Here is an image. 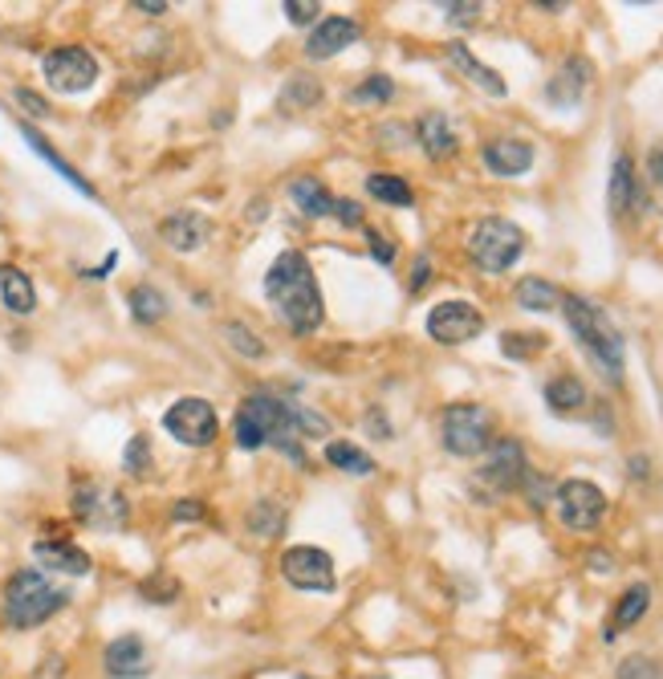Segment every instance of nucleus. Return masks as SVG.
<instances>
[{
    "label": "nucleus",
    "mask_w": 663,
    "mask_h": 679,
    "mask_svg": "<svg viewBox=\"0 0 663 679\" xmlns=\"http://www.w3.org/2000/svg\"><path fill=\"white\" fill-rule=\"evenodd\" d=\"M265 297L274 302L277 318L286 321L298 338H310V333L322 326V318H326L314 269H310L305 253H298V248L281 253V257L269 265V273H265Z\"/></svg>",
    "instance_id": "1"
},
{
    "label": "nucleus",
    "mask_w": 663,
    "mask_h": 679,
    "mask_svg": "<svg viewBox=\"0 0 663 679\" xmlns=\"http://www.w3.org/2000/svg\"><path fill=\"white\" fill-rule=\"evenodd\" d=\"M232 432H236V444H241L245 452H257V448H265V444H277V448L286 452L298 468L305 464L302 448L293 444V403H289V399H277V395H269V390L248 395L245 403H241V411H236Z\"/></svg>",
    "instance_id": "2"
},
{
    "label": "nucleus",
    "mask_w": 663,
    "mask_h": 679,
    "mask_svg": "<svg viewBox=\"0 0 663 679\" xmlns=\"http://www.w3.org/2000/svg\"><path fill=\"white\" fill-rule=\"evenodd\" d=\"M566 321L574 330L578 347L591 354V362L598 366V375L606 383H623V333L615 330V321L603 314V305H594L591 297H562Z\"/></svg>",
    "instance_id": "3"
},
{
    "label": "nucleus",
    "mask_w": 663,
    "mask_h": 679,
    "mask_svg": "<svg viewBox=\"0 0 663 679\" xmlns=\"http://www.w3.org/2000/svg\"><path fill=\"white\" fill-rule=\"evenodd\" d=\"M66 602H70V590L54 586L42 570H16L4 586V622L13 631H33L54 619L58 610H66Z\"/></svg>",
    "instance_id": "4"
},
{
    "label": "nucleus",
    "mask_w": 663,
    "mask_h": 679,
    "mask_svg": "<svg viewBox=\"0 0 663 679\" xmlns=\"http://www.w3.org/2000/svg\"><path fill=\"white\" fill-rule=\"evenodd\" d=\"M468 253H473L476 269H485V273H505V269L517 265L521 253H525V232H521L513 220L489 216L473 229Z\"/></svg>",
    "instance_id": "5"
},
{
    "label": "nucleus",
    "mask_w": 663,
    "mask_h": 679,
    "mask_svg": "<svg viewBox=\"0 0 663 679\" xmlns=\"http://www.w3.org/2000/svg\"><path fill=\"white\" fill-rule=\"evenodd\" d=\"M440 440L452 456H480L492 448V411L480 403H452L440 420Z\"/></svg>",
    "instance_id": "6"
},
{
    "label": "nucleus",
    "mask_w": 663,
    "mask_h": 679,
    "mask_svg": "<svg viewBox=\"0 0 663 679\" xmlns=\"http://www.w3.org/2000/svg\"><path fill=\"white\" fill-rule=\"evenodd\" d=\"M42 73L49 90H58V94H82L98 82V61L90 49L82 45H58V49H49L42 61Z\"/></svg>",
    "instance_id": "7"
},
{
    "label": "nucleus",
    "mask_w": 663,
    "mask_h": 679,
    "mask_svg": "<svg viewBox=\"0 0 663 679\" xmlns=\"http://www.w3.org/2000/svg\"><path fill=\"white\" fill-rule=\"evenodd\" d=\"M163 428H167L179 444H188V448H208L220 435V415L208 399L188 395V399H179V403H172L163 411Z\"/></svg>",
    "instance_id": "8"
},
{
    "label": "nucleus",
    "mask_w": 663,
    "mask_h": 679,
    "mask_svg": "<svg viewBox=\"0 0 663 679\" xmlns=\"http://www.w3.org/2000/svg\"><path fill=\"white\" fill-rule=\"evenodd\" d=\"M558 513H562L566 529H578V534H591L598 529V520L606 517V496L598 484L591 480H566L558 484Z\"/></svg>",
    "instance_id": "9"
},
{
    "label": "nucleus",
    "mask_w": 663,
    "mask_h": 679,
    "mask_svg": "<svg viewBox=\"0 0 663 679\" xmlns=\"http://www.w3.org/2000/svg\"><path fill=\"white\" fill-rule=\"evenodd\" d=\"M281 574L298 590H314V594L334 590V558L326 550H317V546H293V550L281 553Z\"/></svg>",
    "instance_id": "10"
},
{
    "label": "nucleus",
    "mask_w": 663,
    "mask_h": 679,
    "mask_svg": "<svg viewBox=\"0 0 663 679\" xmlns=\"http://www.w3.org/2000/svg\"><path fill=\"white\" fill-rule=\"evenodd\" d=\"M480 330H485V314L473 302H440L428 314V333L440 347H464L480 338Z\"/></svg>",
    "instance_id": "11"
},
{
    "label": "nucleus",
    "mask_w": 663,
    "mask_h": 679,
    "mask_svg": "<svg viewBox=\"0 0 663 679\" xmlns=\"http://www.w3.org/2000/svg\"><path fill=\"white\" fill-rule=\"evenodd\" d=\"M73 513L94 529H123L127 525V496L102 484H78L73 489Z\"/></svg>",
    "instance_id": "12"
},
{
    "label": "nucleus",
    "mask_w": 663,
    "mask_h": 679,
    "mask_svg": "<svg viewBox=\"0 0 663 679\" xmlns=\"http://www.w3.org/2000/svg\"><path fill=\"white\" fill-rule=\"evenodd\" d=\"M525 452H521L517 440H509V435H501V440H492L489 456H485V468H480V484H489L492 492H509L517 489V484H525Z\"/></svg>",
    "instance_id": "13"
},
{
    "label": "nucleus",
    "mask_w": 663,
    "mask_h": 679,
    "mask_svg": "<svg viewBox=\"0 0 663 679\" xmlns=\"http://www.w3.org/2000/svg\"><path fill=\"white\" fill-rule=\"evenodd\" d=\"M102 664L115 679H139L151 671V655H147V643L139 635H118L106 643Z\"/></svg>",
    "instance_id": "14"
},
{
    "label": "nucleus",
    "mask_w": 663,
    "mask_h": 679,
    "mask_svg": "<svg viewBox=\"0 0 663 679\" xmlns=\"http://www.w3.org/2000/svg\"><path fill=\"white\" fill-rule=\"evenodd\" d=\"M359 21H350V16H326L314 33H310V42H305V54L314 61H326L334 54H342L350 45L359 42Z\"/></svg>",
    "instance_id": "15"
},
{
    "label": "nucleus",
    "mask_w": 663,
    "mask_h": 679,
    "mask_svg": "<svg viewBox=\"0 0 663 679\" xmlns=\"http://www.w3.org/2000/svg\"><path fill=\"white\" fill-rule=\"evenodd\" d=\"M159 236H163V245L175 248V253H196V248L208 245V236H212V224L208 216L200 212H175L159 224Z\"/></svg>",
    "instance_id": "16"
},
{
    "label": "nucleus",
    "mask_w": 663,
    "mask_h": 679,
    "mask_svg": "<svg viewBox=\"0 0 663 679\" xmlns=\"http://www.w3.org/2000/svg\"><path fill=\"white\" fill-rule=\"evenodd\" d=\"M606 203H610V212L615 216H627V212H643V188H639V179H635V167H631V155H619L615 167H610V191H606Z\"/></svg>",
    "instance_id": "17"
},
{
    "label": "nucleus",
    "mask_w": 663,
    "mask_h": 679,
    "mask_svg": "<svg viewBox=\"0 0 663 679\" xmlns=\"http://www.w3.org/2000/svg\"><path fill=\"white\" fill-rule=\"evenodd\" d=\"M485 167L501 179H513V175H525L534 167V147L525 139H492L485 147Z\"/></svg>",
    "instance_id": "18"
},
{
    "label": "nucleus",
    "mask_w": 663,
    "mask_h": 679,
    "mask_svg": "<svg viewBox=\"0 0 663 679\" xmlns=\"http://www.w3.org/2000/svg\"><path fill=\"white\" fill-rule=\"evenodd\" d=\"M33 558L45 565V570H58V574H73V578H86L90 574V553L70 546V541H37L33 546Z\"/></svg>",
    "instance_id": "19"
},
{
    "label": "nucleus",
    "mask_w": 663,
    "mask_h": 679,
    "mask_svg": "<svg viewBox=\"0 0 663 679\" xmlns=\"http://www.w3.org/2000/svg\"><path fill=\"white\" fill-rule=\"evenodd\" d=\"M447 58H452V66H456V70H461L464 78L473 82V86H480L485 94H492V98H505V90H509L505 78H501L497 70H489L485 61H476L473 49H468L464 42H452V45H447Z\"/></svg>",
    "instance_id": "20"
},
{
    "label": "nucleus",
    "mask_w": 663,
    "mask_h": 679,
    "mask_svg": "<svg viewBox=\"0 0 663 679\" xmlns=\"http://www.w3.org/2000/svg\"><path fill=\"white\" fill-rule=\"evenodd\" d=\"M591 61L586 58H570L558 70V78L546 86V98L554 102V106H578V98H582V90H586V82H591Z\"/></svg>",
    "instance_id": "21"
},
{
    "label": "nucleus",
    "mask_w": 663,
    "mask_h": 679,
    "mask_svg": "<svg viewBox=\"0 0 663 679\" xmlns=\"http://www.w3.org/2000/svg\"><path fill=\"white\" fill-rule=\"evenodd\" d=\"M416 134H419V147L428 151V160L440 163L456 155V130L447 127V118L440 115V110H428V115L419 118Z\"/></svg>",
    "instance_id": "22"
},
{
    "label": "nucleus",
    "mask_w": 663,
    "mask_h": 679,
    "mask_svg": "<svg viewBox=\"0 0 663 679\" xmlns=\"http://www.w3.org/2000/svg\"><path fill=\"white\" fill-rule=\"evenodd\" d=\"M0 302H4V309L9 314H33L37 309V290H33V281L16 265H4L0 269Z\"/></svg>",
    "instance_id": "23"
},
{
    "label": "nucleus",
    "mask_w": 663,
    "mask_h": 679,
    "mask_svg": "<svg viewBox=\"0 0 663 679\" xmlns=\"http://www.w3.org/2000/svg\"><path fill=\"white\" fill-rule=\"evenodd\" d=\"M648 607H651V586H648V582H635V586H627V590H623V598H619V607H615V622H610V627L603 631L606 643L619 635V631L635 627V622L648 614Z\"/></svg>",
    "instance_id": "24"
},
{
    "label": "nucleus",
    "mask_w": 663,
    "mask_h": 679,
    "mask_svg": "<svg viewBox=\"0 0 663 679\" xmlns=\"http://www.w3.org/2000/svg\"><path fill=\"white\" fill-rule=\"evenodd\" d=\"M289 196H293V203L302 208L305 216H334V196L322 184H317L314 175H302V179H293V188H289Z\"/></svg>",
    "instance_id": "25"
},
{
    "label": "nucleus",
    "mask_w": 663,
    "mask_h": 679,
    "mask_svg": "<svg viewBox=\"0 0 663 679\" xmlns=\"http://www.w3.org/2000/svg\"><path fill=\"white\" fill-rule=\"evenodd\" d=\"M546 403L549 411H558V415H574L586 407V387L578 383L574 375H558L546 383Z\"/></svg>",
    "instance_id": "26"
},
{
    "label": "nucleus",
    "mask_w": 663,
    "mask_h": 679,
    "mask_svg": "<svg viewBox=\"0 0 663 679\" xmlns=\"http://www.w3.org/2000/svg\"><path fill=\"white\" fill-rule=\"evenodd\" d=\"M21 134H25V139H30V147H33V151H37V155H42V160L49 163V167H54V172H58L61 179H66V184H73V188L82 191V196H90V200H94V188H90L86 179H82V175L73 172L70 163L61 160L58 151H54V147H49V139H42V134H37V130H33L30 122H21Z\"/></svg>",
    "instance_id": "27"
},
{
    "label": "nucleus",
    "mask_w": 663,
    "mask_h": 679,
    "mask_svg": "<svg viewBox=\"0 0 663 679\" xmlns=\"http://www.w3.org/2000/svg\"><path fill=\"white\" fill-rule=\"evenodd\" d=\"M367 191H371L379 203H391V208H411V203H416L411 188L404 184V175H391V172L367 175Z\"/></svg>",
    "instance_id": "28"
},
{
    "label": "nucleus",
    "mask_w": 663,
    "mask_h": 679,
    "mask_svg": "<svg viewBox=\"0 0 663 679\" xmlns=\"http://www.w3.org/2000/svg\"><path fill=\"white\" fill-rule=\"evenodd\" d=\"M127 302H130V314H135L139 326H155V321L167 318V297H163L155 285H135Z\"/></svg>",
    "instance_id": "29"
},
{
    "label": "nucleus",
    "mask_w": 663,
    "mask_h": 679,
    "mask_svg": "<svg viewBox=\"0 0 663 679\" xmlns=\"http://www.w3.org/2000/svg\"><path fill=\"white\" fill-rule=\"evenodd\" d=\"M326 460H330L338 472H350V477H371V472H375V460H371L362 448L347 444V440H334V444H326Z\"/></svg>",
    "instance_id": "30"
},
{
    "label": "nucleus",
    "mask_w": 663,
    "mask_h": 679,
    "mask_svg": "<svg viewBox=\"0 0 663 679\" xmlns=\"http://www.w3.org/2000/svg\"><path fill=\"white\" fill-rule=\"evenodd\" d=\"M562 302V293L554 290L549 281H542V277H525L517 285V305L521 309H537V314H546V309H554V305Z\"/></svg>",
    "instance_id": "31"
},
{
    "label": "nucleus",
    "mask_w": 663,
    "mask_h": 679,
    "mask_svg": "<svg viewBox=\"0 0 663 679\" xmlns=\"http://www.w3.org/2000/svg\"><path fill=\"white\" fill-rule=\"evenodd\" d=\"M220 333L229 338V347L236 350V354H245V359H265V342H260L257 333L248 330L245 321H224V326H220Z\"/></svg>",
    "instance_id": "32"
},
{
    "label": "nucleus",
    "mask_w": 663,
    "mask_h": 679,
    "mask_svg": "<svg viewBox=\"0 0 663 679\" xmlns=\"http://www.w3.org/2000/svg\"><path fill=\"white\" fill-rule=\"evenodd\" d=\"M281 525H286V513H281L274 501H260V505L248 513V529L260 537H277L281 534Z\"/></svg>",
    "instance_id": "33"
},
{
    "label": "nucleus",
    "mask_w": 663,
    "mask_h": 679,
    "mask_svg": "<svg viewBox=\"0 0 663 679\" xmlns=\"http://www.w3.org/2000/svg\"><path fill=\"white\" fill-rule=\"evenodd\" d=\"M293 435H302V440H322V435H330V420L310 411V407L293 403Z\"/></svg>",
    "instance_id": "34"
},
{
    "label": "nucleus",
    "mask_w": 663,
    "mask_h": 679,
    "mask_svg": "<svg viewBox=\"0 0 663 679\" xmlns=\"http://www.w3.org/2000/svg\"><path fill=\"white\" fill-rule=\"evenodd\" d=\"M123 468H127L130 477H147V468H151V440L147 435H130L127 448H123Z\"/></svg>",
    "instance_id": "35"
},
{
    "label": "nucleus",
    "mask_w": 663,
    "mask_h": 679,
    "mask_svg": "<svg viewBox=\"0 0 663 679\" xmlns=\"http://www.w3.org/2000/svg\"><path fill=\"white\" fill-rule=\"evenodd\" d=\"M501 350H505L509 359H534L537 350H546V338L542 333H505Z\"/></svg>",
    "instance_id": "36"
},
{
    "label": "nucleus",
    "mask_w": 663,
    "mask_h": 679,
    "mask_svg": "<svg viewBox=\"0 0 663 679\" xmlns=\"http://www.w3.org/2000/svg\"><path fill=\"white\" fill-rule=\"evenodd\" d=\"M139 594H143L147 602L167 607V602H175V598H179V582L167 578V574H155V578H147L143 586H139Z\"/></svg>",
    "instance_id": "37"
},
{
    "label": "nucleus",
    "mask_w": 663,
    "mask_h": 679,
    "mask_svg": "<svg viewBox=\"0 0 663 679\" xmlns=\"http://www.w3.org/2000/svg\"><path fill=\"white\" fill-rule=\"evenodd\" d=\"M350 98L354 102H391L395 98V82H391L387 73H375V78H367Z\"/></svg>",
    "instance_id": "38"
},
{
    "label": "nucleus",
    "mask_w": 663,
    "mask_h": 679,
    "mask_svg": "<svg viewBox=\"0 0 663 679\" xmlns=\"http://www.w3.org/2000/svg\"><path fill=\"white\" fill-rule=\"evenodd\" d=\"M619 679H663V664H655L648 655H631L619 664Z\"/></svg>",
    "instance_id": "39"
},
{
    "label": "nucleus",
    "mask_w": 663,
    "mask_h": 679,
    "mask_svg": "<svg viewBox=\"0 0 663 679\" xmlns=\"http://www.w3.org/2000/svg\"><path fill=\"white\" fill-rule=\"evenodd\" d=\"M281 9H286V16L293 21V25H314L317 13H322V9H317V4H310V0H286Z\"/></svg>",
    "instance_id": "40"
},
{
    "label": "nucleus",
    "mask_w": 663,
    "mask_h": 679,
    "mask_svg": "<svg viewBox=\"0 0 663 679\" xmlns=\"http://www.w3.org/2000/svg\"><path fill=\"white\" fill-rule=\"evenodd\" d=\"M444 16L452 25H476V21H480V4H473V0H464V4H444Z\"/></svg>",
    "instance_id": "41"
},
{
    "label": "nucleus",
    "mask_w": 663,
    "mask_h": 679,
    "mask_svg": "<svg viewBox=\"0 0 663 679\" xmlns=\"http://www.w3.org/2000/svg\"><path fill=\"white\" fill-rule=\"evenodd\" d=\"M367 241H371V257L383 260V265H391L395 260V245H391L387 236H379L375 229H367Z\"/></svg>",
    "instance_id": "42"
},
{
    "label": "nucleus",
    "mask_w": 663,
    "mask_h": 679,
    "mask_svg": "<svg viewBox=\"0 0 663 679\" xmlns=\"http://www.w3.org/2000/svg\"><path fill=\"white\" fill-rule=\"evenodd\" d=\"M334 216L342 220L347 229H359V224H362V208L354 200H334Z\"/></svg>",
    "instance_id": "43"
},
{
    "label": "nucleus",
    "mask_w": 663,
    "mask_h": 679,
    "mask_svg": "<svg viewBox=\"0 0 663 679\" xmlns=\"http://www.w3.org/2000/svg\"><path fill=\"white\" fill-rule=\"evenodd\" d=\"M16 102H21V106H25V110H30L33 118H45V115H49V102L37 98L33 90H16Z\"/></svg>",
    "instance_id": "44"
},
{
    "label": "nucleus",
    "mask_w": 663,
    "mask_h": 679,
    "mask_svg": "<svg viewBox=\"0 0 663 679\" xmlns=\"http://www.w3.org/2000/svg\"><path fill=\"white\" fill-rule=\"evenodd\" d=\"M66 676V659L61 655H45V664L33 671V679H61Z\"/></svg>",
    "instance_id": "45"
},
{
    "label": "nucleus",
    "mask_w": 663,
    "mask_h": 679,
    "mask_svg": "<svg viewBox=\"0 0 663 679\" xmlns=\"http://www.w3.org/2000/svg\"><path fill=\"white\" fill-rule=\"evenodd\" d=\"M172 517L175 520H203V505L188 496V501H179V505L172 508Z\"/></svg>",
    "instance_id": "46"
},
{
    "label": "nucleus",
    "mask_w": 663,
    "mask_h": 679,
    "mask_svg": "<svg viewBox=\"0 0 663 679\" xmlns=\"http://www.w3.org/2000/svg\"><path fill=\"white\" fill-rule=\"evenodd\" d=\"M428 281H432V260L419 257L416 260V277H411V293H419L423 285H428Z\"/></svg>",
    "instance_id": "47"
},
{
    "label": "nucleus",
    "mask_w": 663,
    "mask_h": 679,
    "mask_svg": "<svg viewBox=\"0 0 663 679\" xmlns=\"http://www.w3.org/2000/svg\"><path fill=\"white\" fill-rule=\"evenodd\" d=\"M648 175H651V184H660L663 188V147H655L648 155Z\"/></svg>",
    "instance_id": "48"
},
{
    "label": "nucleus",
    "mask_w": 663,
    "mask_h": 679,
    "mask_svg": "<svg viewBox=\"0 0 663 679\" xmlns=\"http://www.w3.org/2000/svg\"><path fill=\"white\" fill-rule=\"evenodd\" d=\"M367 428H371V432H379V440H391V428H387V420H383L379 411H371V415H367Z\"/></svg>",
    "instance_id": "49"
},
{
    "label": "nucleus",
    "mask_w": 663,
    "mask_h": 679,
    "mask_svg": "<svg viewBox=\"0 0 663 679\" xmlns=\"http://www.w3.org/2000/svg\"><path fill=\"white\" fill-rule=\"evenodd\" d=\"M115 265H118V253H111V257L102 260L98 269H90V273H86V277H106V273H111V269H115Z\"/></svg>",
    "instance_id": "50"
},
{
    "label": "nucleus",
    "mask_w": 663,
    "mask_h": 679,
    "mask_svg": "<svg viewBox=\"0 0 663 679\" xmlns=\"http://www.w3.org/2000/svg\"><path fill=\"white\" fill-rule=\"evenodd\" d=\"M139 13H151V16H159V13H167V4L163 0H155V4H135Z\"/></svg>",
    "instance_id": "51"
},
{
    "label": "nucleus",
    "mask_w": 663,
    "mask_h": 679,
    "mask_svg": "<svg viewBox=\"0 0 663 679\" xmlns=\"http://www.w3.org/2000/svg\"><path fill=\"white\" fill-rule=\"evenodd\" d=\"M631 472H635V477H648V460H639V456H635V460H631Z\"/></svg>",
    "instance_id": "52"
},
{
    "label": "nucleus",
    "mask_w": 663,
    "mask_h": 679,
    "mask_svg": "<svg viewBox=\"0 0 663 679\" xmlns=\"http://www.w3.org/2000/svg\"><path fill=\"white\" fill-rule=\"evenodd\" d=\"M375 679H387V676H375Z\"/></svg>",
    "instance_id": "53"
},
{
    "label": "nucleus",
    "mask_w": 663,
    "mask_h": 679,
    "mask_svg": "<svg viewBox=\"0 0 663 679\" xmlns=\"http://www.w3.org/2000/svg\"><path fill=\"white\" fill-rule=\"evenodd\" d=\"M302 679H310V676H302Z\"/></svg>",
    "instance_id": "54"
}]
</instances>
